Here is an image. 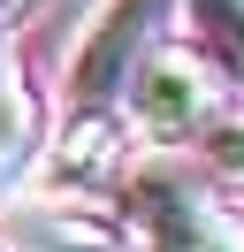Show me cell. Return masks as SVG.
Here are the masks:
<instances>
[{
	"label": "cell",
	"mask_w": 244,
	"mask_h": 252,
	"mask_svg": "<svg viewBox=\"0 0 244 252\" xmlns=\"http://www.w3.org/2000/svg\"><path fill=\"white\" fill-rule=\"evenodd\" d=\"M122 206H130V229L145 252H244V214H229L206 184H191L168 160L137 168Z\"/></svg>",
	"instance_id": "1"
},
{
	"label": "cell",
	"mask_w": 244,
	"mask_h": 252,
	"mask_svg": "<svg viewBox=\"0 0 244 252\" xmlns=\"http://www.w3.org/2000/svg\"><path fill=\"white\" fill-rule=\"evenodd\" d=\"M122 99H130V123L145 130L152 145L198 138V130L221 115V84H214L206 54H191V46H152L145 62L130 69Z\"/></svg>",
	"instance_id": "2"
},
{
	"label": "cell",
	"mask_w": 244,
	"mask_h": 252,
	"mask_svg": "<svg viewBox=\"0 0 244 252\" xmlns=\"http://www.w3.org/2000/svg\"><path fill=\"white\" fill-rule=\"evenodd\" d=\"M152 46H160V0H115V8L84 31V46H76V62H69L76 107H107Z\"/></svg>",
	"instance_id": "3"
},
{
	"label": "cell",
	"mask_w": 244,
	"mask_h": 252,
	"mask_svg": "<svg viewBox=\"0 0 244 252\" xmlns=\"http://www.w3.org/2000/svg\"><path fill=\"white\" fill-rule=\"evenodd\" d=\"M122 168H130V123L115 107H76L69 130H61V145L46 153V176L61 191H99Z\"/></svg>",
	"instance_id": "4"
},
{
	"label": "cell",
	"mask_w": 244,
	"mask_h": 252,
	"mask_svg": "<svg viewBox=\"0 0 244 252\" xmlns=\"http://www.w3.org/2000/svg\"><path fill=\"white\" fill-rule=\"evenodd\" d=\"M8 252H130V229H115L92 206H15L8 214Z\"/></svg>",
	"instance_id": "5"
},
{
	"label": "cell",
	"mask_w": 244,
	"mask_h": 252,
	"mask_svg": "<svg viewBox=\"0 0 244 252\" xmlns=\"http://www.w3.org/2000/svg\"><path fill=\"white\" fill-rule=\"evenodd\" d=\"M206 69H221L229 84H244V0H183Z\"/></svg>",
	"instance_id": "6"
},
{
	"label": "cell",
	"mask_w": 244,
	"mask_h": 252,
	"mask_svg": "<svg viewBox=\"0 0 244 252\" xmlns=\"http://www.w3.org/2000/svg\"><path fill=\"white\" fill-rule=\"evenodd\" d=\"M198 160H206V176L221 191L244 199V107H221L206 130H198Z\"/></svg>",
	"instance_id": "7"
},
{
	"label": "cell",
	"mask_w": 244,
	"mask_h": 252,
	"mask_svg": "<svg viewBox=\"0 0 244 252\" xmlns=\"http://www.w3.org/2000/svg\"><path fill=\"white\" fill-rule=\"evenodd\" d=\"M30 8H38V0H0V38H8V31H15V23H23V16H30Z\"/></svg>",
	"instance_id": "8"
}]
</instances>
